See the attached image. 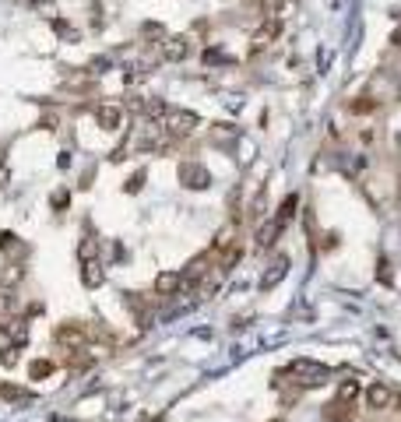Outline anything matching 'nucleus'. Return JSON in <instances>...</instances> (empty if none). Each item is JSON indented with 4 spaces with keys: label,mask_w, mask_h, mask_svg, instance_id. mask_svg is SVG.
Returning a JSON list of instances; mask_svg holds the SVG:
<instances>
[{
    "label": "nucleus",
    "mask_w": 401,
    "mask_h": 422,
    "mask_svg": "<svg viewBox=\"0 0 401 422\" xmlns=\"http://www.w3.org/2000/svg\"><path fill=\"white\" fill-rule=\"evenodd\" d=\"M289 377H296V384H303V387H317V384H328V380H331V366L314 363V359H296V363L289 366Z\"/></svg>",
    "instance_id": "obj_1"
},
{
    "label": "nucleus",
    "mask_w": 401,
    "mask_h": 422,
    "mask_svg": "<svg viewBox=\"0 0 401 422\" xmlns=\"http://www.w3.org/2000/svg\"><path fill=\"white\" fill-rule=\"evenodd\" d=\"M162 127H166L169 137H190L197 130V113H190V109H166Z\"/></svg>",
    "instance_id": "obj_2"
},
{
    "label": "nucleus",
    "mask_w": 401,
    "mask_h": 422,
    "mask_svg": "<svg viewBox=\"0 0 401 422\" xmlns=\"http://www.w3.org/2000/svg\"><path fill=\"white\" fill-rule=\"evenodd\" d=\"M56 345H63L67 352H85L88 331H85L81 324H60V328H56Z\"/></svg>",
    "instance_id": "obj_3"
},
{
    "label": "nucleus",
    "mask_w": 401,
    "mask_h": 422,
    "mask_svg": "<svg viewBox=\"0 0 401 422\" xmlns=\"http://www.w3.org/2000/svg\"><path fill=\"white\" fill-rule=\"evenodd\" d=\"M180 183H183L187 190H204V187L211 183V173H208L201 162H183V166H180Z\"/></svg>",
    "instance_id": "obj_4"
},
{
    "label": "nucleus",
    "mask_w": 401,
    "mask_h": 422,
    "mask_svg": "<svg viewBox=\"0 0 401 422\" xmlns=\"http://www.w3.org/2000/svg\"><path fill=\"white\" fill-rule=\"evenodd\" d=\"M282 35V21H275V18H268L257 32H254V39H250V53H261V49H268L275 39Z\"/></svg>",
    "instance_id": "obj_5"
},
{
    "label": "nucleus",
    "mask_w": 401,
    "mask_h": 422,
    "mask_svg": "<svg viewBox=\"0 0 401 422\" xmlns=\"http://www.w3.org/2000/svg\"><path fill=\"white\" fill-rule=\"evenodd\" d=\"M187 53H190L187 35H169V39H162V60L180 63V60H187Z\"/></svg>",
    "instance_id": "obj_6"
},
{
    "label": "nucleus",
    "mask_w": 401,
    "mask_h": 422,
    "mask_svg": "<svg viewBox=\"0 0 401 422\" xmlns=\"http://www.w3.org/2000/svg\"><path fill=\"white\" fill-rule=\"evenodd\" d=\"M95 120H99L102 130H120V127H123V109L113 106V102H102V106L95 109Z\"/></svg>",
    "instance_id": "obj_7"
},
{
    "label": "nucleus",
    "mask_w": 401,
    "mask_h": 422,
    "mask_svg": "<svg viewBox=\"0 0 401 422\" xmlns=\"http://www.w3.org/2000/svg\"><path fill=\"white\" fill-rule=\"evenodd\" d=\"M211 257L208 254H201V257H194L190 264H187V271H183V285H201L208 275H211Z\"/></svg>",
    "instance_id": "obj_8"
},
{
    "label": "nucleus",
    "mask_w": 401,
    "mask_h": 422,
    "mask_svg": "<svg viewBox=\"0 0 401 422\" xmlns=\"http://www.w3.org/2000/svg\"><path fill=\"white\" fill-rule=\"evenodd\" d=\"M289 264H292V261H289L285 254H278V257L271 261V268L264 271V278H261V289H264V292H268V289H275V285H278V282L289 275Z\"/></svg>",
    "instance_id": "obj_9"
},
{
    "label": "nucleus",
    "mask_w": 401,
    "mask_h": 422,
    "mask_svg": "<svg viewBox=\"0 0 401 422\" xmlns=\"http://www.w3.org/2000/svg\"><path fill=\"white\" fill-rule=\"evenodd\" d=\"M236 243H243V240H240V225H236V222H226V225L215 232V254L222 257V254L233 250Z\"/></svg>",
    "instance_id": "obj_10"
},
{
    "label": "nucleus",
    "mask_w": 401,
    "mask_h": 422,
    "mask_svg": "<svg viewBox=\"0 0 401 422\" xmlns=\"http://www.w3.org/2000/svg\"><path fill=\"white\" fill-rule=\"evenodd\" d=\"M366 402H370V409H377V412H384V409H391L398 398H395V391L388 387V384H374L370 391H366Z\"/></svg>",
    "instance_id": "obj_11"
},
{
    "label": "nucleus",
    "mask_w": 401,
    "mask_h": 422,
    "mask_svg": "<svg viewBox=\"0 0 401 422\" xmlns=\"http://www.w3.org/2000/svg\"><path fill=\"white\" fill-rule=\"evenodd\" d=\"M282 232H285V225H282L278 218L264 222V225H261V232H257V247H261V250H271V247L278 243V236H282Z\"/></svg>",
    "instance_id": "obj_12"
},
{
    "label": "nucleus",
    "mask_w": 401,
    "mask_h": 422,
    "mask_svg": "<svg viewBox=\"0 0 401 422\" xmlns=\"http://www.w3.org/2000/svg\"><path fill=\"white\" fill-rule=\"evenodd\" d=\"M180 285H183V275H176V271H162V275L155 278V296H176Z\"/></svg>",
    "instance_id": "obj_13"
},
{
    "label": "nucleus",
    "mask_w": 401,
    "mask_h": 422,
    "mask_svg": "<svg viewBox=\"0 0 401 422\" xmlns=\"http://www.w3.org/2000/svg\"><path fill=\"white\" fill-rule=\"evenodd\" d=\"M81 282H85L88 289H99V285L106 282V268H102V261H88V264H81Z\"/></svg>",
    "instance_id": "obj_14"
},
{
    "label": "nucleus",
    "mask_w": 401,
    "mask_h": 422,
    "mask_svg": "<svg viewBox=\"0 0 401 422\" xmlns=\"http://www.w3.org/2000/svg\"><path fill=\"white\" fill-rule=\"evenodd\" d=\"M123 303H127V310H134V314H137V324H141V328H148V324H152V306H148L137 292H127V299H123Z\"/></svg>",
    "instance_id": "obj_15"
},
{
    "label": "nucleus",
    "mask_w": 401,
    "mask_h": 422,
    "mask_svg": "<svg viewBox=\"0 0 401 422\" xmlns=\"http://www.w3.org/2000/svg\"><path fill=\"white\" fill-rule=\"evenodd\" d=\"M14 324H21V321H14V296H0V331H18Z\"/></svg>",
    "instance_id": "obj_16"
},
{
    "label": "nucleus",
    "mask_w": 401,
    "mask_h": 422,
    "mask_svg": "<svg viewBox=\"0 0 401 422\" xmlns=\"http://www.w3.org/2000/svg\"><path fill=\"white\" fill-rule=\"evenodd\" d=\"M324 419L328 422H349L352 419V405H345V402H331V405H324Z\"/></svg>",
    "instance_id": "obj_17"
},
{
    "label": "nucleus",
    "mask_w": 401,
    "mask_h": 422,
    "mask_svg": "<svg viewBox=\"0 0 401 422\" xmlns=\"http://www.w3.org/2000/svg\"><path fill=\"white\" fill-rule=\"evenodd\" d=\"M356 398H359V380H342V384H338V395H335V402L356 405Z\"/></svg>",
    "instance_id": "obj_18"
},
{
    "label": "nucleus",
    "mask_w": 401,
    "mask_h": 422,
    "mask_svg": "<svg viewBox=\"0 0 401 422\" xmlns=\"http://www.w3.org/2000/svg\"><path fill=\"white\" fill-rule=\"evenodd\" d=\"M296 204H300V197H296V194H289V197L282 201V208L275 211V218H278L282 225H289V222H292V215H296Z\"/></svg>",
    "instance_id": "obj_19"
},
{
    "label": "nucleus",
    "mask_w": 401,
    "mask_h": 422,
    "mask_svg": "<svg viewBox=\"0 0 401 422\" xmlns=\"http://www.w3.org/2000/svg\"><path fill=\"white\" fill-rule=\"evenodd\" d=\"M78 257H81V264H88V261H95V257H99V240H92V236H85V240L78 243Z\"/></svg>",
    "instance_id": "obj_20"
},
{
    "label": "nucleus",
    "mask_w": 401,
    "mask_h": 422,
    "mask_svg": "<svg viewBox=\"0 0 401 422\" xmlns=\"http://www.w3.org/2000/svg\"><path fill=\"white\" fill-rule=\"evenodd\" d=\"M0 247H4V254H7V257H21V254H25V247L18 243V236H14V232H4V236H0Z\"/></svg>",
    "instance_id": "obj_21"
},
{
    "label": "nucleus",
    "mask_w": 401,
    "mask_h": 422,
    "mask_svg": "<svg viewBox=\"0 0 401 422\" xmlns=\"http://www.w3.org/2000/svg\"><path fill=\"white\" fill-rule=\"evenodd\" d=\"M49 373H53V363H49V359H35V363L28 366V377H32V380H42V377H49Z\"/></svg>",
    "instance_id": "obj_22"
},
{
    "label": "nucleus",
    "mask_w": 401,
    "mask_h": 422,
    "mask_svg": "<svg viewBox=\"0 0 401 422\" xmlns=\"http://www.w3.org/2000/svg\"><path fill=\"white\" fill-rule=\"evenodd\" d=\"M0 398H7V402H28V391L14 387V384H0Z\"/></svg>",
    "instance_id": "obj_23"
},
{
    "label": "nucleus",
    "mask_w": 401,
    "mask_h": 422,
    "mask_svg": "<svg viewBox=\"0 0 401 422\" xmlns=\"http://www.w3.org/2000/svg\"><path fill=\"white\" fill-rule=\"evenodd\" d=\"M377 278H381L384 285H391V278H395V275H391V261H388V257H381V261H377Z\"/></svg>",
    "instance_id": "obj_24"
},
{
    "label": "nucleus",
    "mask_w": 401,
    "mask_h": 422,
    "mask_svg": "<svg viewBox=\"0 0 401 422\" xmlns=\"http://www.w3.org/2000/svg\"><path fill=\"white\" fill-rule=\"evenodd\" d=\"M141 183H144V169H137V173L123 183V190H127V194H137V190H141Z\"/></svg>",
    "instance_id": "obj_25"
},
{
    "label": "nucleus",
    "mask_w": 401,
    "mask_h": 422,
    "mask_svg": "<svg viewBox=\"0 0 401 422\" xmlns=\"http://www.w3.org/2000/svg\"><path fill=\"white\" fill-rule=\"evenodd\" d=\"M53 28H56V32H60V35H63V39H70V42H74V39H78V32H74V28H70V25H67V21H63V18H56V21H53Z\"/></svg>",
    "instance_id": "obj_26"
},
{
    "label": "nucleus",
    "mask_w": 401,
    "mask_h": 422,
    "mask_svg": "<svg viewBox=\"0 0 401 422\" xmlns=\"http://www.w3.org/2000/svg\"><path fill=\"white\" fill-rule=\"evenodd\" d=\"M349 109H352V113H370V109H377V102H374L370 95H363V99H359V102H352Z\"/></svg>",
    "instance_id": "obj_27"
},
{
    "label": "nucleus",
    "mask_w": 401,
    "mask_h": 422,
    "mask_svg": "<svg viewBox=\"0 0 401 422\" xmlns=\"http://www.w3.org/2000/svg\"><path fill=\"white\" fill-rule=\"evenodd\" d=\"M14 282H21V268H18V264H7V271H4V285H14Z\"/></svg>",
    "instance_id": "obj_28"
},
{
    "label": "nucleus",
    "mask_w": 401,
    "mask_h": 422,
    "mask_svg": "<svg viewBox=\"0 0 401 422\" xmlns=\"http://www.w3.org/2000/svg\"><path fill=\"white\" fill-rule=\"evenodd\" d=\"M141 32H144L148 39H162V35H166V32H162V25H155V21H148V25H144Z\"/></svg>",
    "instance_id": "obj_29"
},
{
    "label": "nucleus",
    "mask_w": 401,
    "mask_h": 422,
    "mask_svg": "<svg viewBox=\"0 0 401 422\" xmlns=\"http://www.w3.org/2000/svg\"><path fill=\"white\" fill-rule=\"evenodd\" d=\"M67 201H70V194H67V190H56V194H53V208H56V211H63V208H67Z\"/></svg>",
    "instance_id": "obj_30"
},
{
    "label": "nucleus",
    "mask_w": 401,
    "mask_h": 422,
    "mask_svg": "<svg viewBox=\"0 0 401 422\" xmlns=\"http://www.w3.org/2000/svg\"><path fill=\"white\" fill-rule=\"evenodd\" d=\"M42 127L53 130V127H56V113H46V116H42Z\"/></svg>",
    "instance_id": "obj_31"
},
{
    "label": "nucleus",
    "mask_w": 401,
    "mask_h": 422,
    "mask_svg": "<svg viewBox=\"0 0 401 422\" xmlns=\"http://www.w3.org/2000/svg\"><path fill=\"white\" fill-rule=\"evenodd\" d=\"M7 180H11V173H7V166H0V187H4Z\"/></svg>",
    "instance_id": "obj_32"
},
{
    "label": "nucleus",
    "mask_w": 401,
    "mask_h": 422,
    "mask_svg": "<svg viewBox=\"0 0 401 422\" xmlns=\"http://www.w3.org/2000/svg\"><path fill=\"white\" fill-rule=\"evenodd\" d=\"M32 4H39V7H46V4H53V0H32Z\"/></svg>",
    "instance_id": "obj_33"
}]
</instances>
